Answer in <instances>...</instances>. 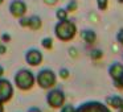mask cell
<instances>
[{
    "label": "cell",
    "mask_w": 123,
    "mask_h": 112,
    "mask_svg": "<svg viewBox=\"0 0 123 112\" xmlns=\"http://www.w3.org/2000/svg\"><path fill=\"white\" fill-rule=\"evenodd\" d=\"M122 80H123V77H122Z\"/></svg>",
    "instance_id": "34"
},
{
    "label": "cell",
    "mask_w": 123,
    "mask_h": 112,
    "mask_svg": "<svg viewBox=\"0 0 123 112\" xmlns=\"http://www.w3.org/2000/svg\"><path fill=\"white\" fill-rule=\"evenodd\" d=\"M117 40H118V42H119V44H122V42H123V29H120L119 32H118V34H117Z\"/></svg>",
    "instance_id": "21"
},
{
    "label": "cell",
    "mask_w": 123,
    "mask_h": 112,
    "mask_svg": "<svg viewBox=\"0 0 123 112\" xmlns=\"http://www.w3.org/2000/svg\"><path fill=\"white\" fill-rule=\"evenodd\" d=\"M3 74H4V69H3L1 66H0V78L3 77Z\"/></svg>",
    "instance_id": "27"
},
{
    "label": "cell",
    "mask_w": 123,
    "mask_h": 112,
    "mask_svg": "<svg viewBox=\"0 0 123 112\" xmlns=\"http://www.w3.org/2000/svg\"><path fill=\"white\" fill-rule=\"evenodd\" d=\"M69 54H70V57L75 58V57H77V49H75V48H70L69 49Z\"/></svg>",
    "instance_id": "22"
},
{
    "label": "cell",
    "mask_w": 123,
    "mask_h": 112,
    "mask_svg": "<svg viewBox=\"0 0 123 112\" xmlns=\"http://www.w3.org/2000/svg\"><path fill=\"white\" fill-rule=\"evenodd\" d=\"M0 112H4V107H3V103H0Z\"/></svg>",
    "instance_id": "28"
},
{
    "label": "cell",
    "mask_w": 123,
    "mask_h": 112,
    "mask_svg": "<svg viewBox=\"0 0 123 112\" xmlns=\"http://www.w3.org/2000/svg\"><path fill=\"white\" fill-rule=\"evenodd\" d=\"M68 13H69V12H68L66 9L60 8V9H57V12H56V17L58 20H65V19H68Z\"/></svg>",
    "instance_id": "15"
},
{
    "label": "cell",
    "mask_w": 123,
    "mask_h": 112,
    "mask_svg": "<svg viewBox=\"0 0 123 112\" xmlns=\"http://www.w3.org/2000/svg\"><path fill=\"white\" fill-rule=\"evenodd\" d=\"M75 112H111V109L107 104H103L97 100H90L75 108Z\"/></svg>",
    "instance_id": "4"
},
{
    "label": "cell",
    "mask_w": 123,
    "mask_h": 112,
    "mask_svg": "<svg viewBox=\"0 0 123 112\" xmlns=\"http://www.w3.org/2000/svg\"><path fill=\"white\" fill-rule=\"evenodd\" d=\"M122 45H123V42H122Z\"/></svg>",
    "instance_id": "35"
},
{
    "label": "cell",
    "mask_w": 123,
    "mask_h": 112,
    "mask_svg": "<svg viewBox=\"0 0 123 112\" xmlns=\"http://www.w3.org/2000/svg\"><path fill=\"white\" fill-rule=\"evenodd\" d=\"M61 112H75V107L72 104H64L61 107Z\"/></svg>",
    "instance_id": "18"
},
{
    "label": "cell",
    "mask_w": 123,
    "mask_h": 112,
    "mask_svg": "<svg viewBox=\"0 0 123 112\" xmlns=\"http://www.w3.org/2000/svg\"><path fill=\"white\" fill-rule=\"evenodd\" d=\"M102 57H103V51L99 50V49H93L90 51V58L94 59V61H99Z\"/></svg>",
    "instance_id": "13"
},
{
    "label": "cell",
    "mask_w": 123,
    "mask_h": 112,
    "mask_svg": "<svg viewBox=\"0 0 123 112\" xmlns=\"http://www.w3.org/2000/svg\"><path fill=\"white\" fill-rule=\"evenodd\" d=\"M13 96V87L8 79L0 78V103H6Z\"/></svg>",
    "instance_id": "7"
},
{
    "label": "cell",
    "mask_w": 123,
    "mask_h": 112,
    "mask_svg": "<svg viewBox=\"0 0 123 112\" xmlns=\"http://www.w3.org/2000/svg\"><path fill=\"white\" fill-rule=\"evenodd\" d=\"M118 112H123V108H119V109H118Z\"/></svg>",
    "instance_id": "29"
},
{
    "label": "cell",
    "mask_w": 123,
    "mask_h": 112,
    "mask_svg": "<svg viewBox=\"0 0 123 112\" xmlns=\"http://www.w3.org/2000/svg\"><path fill=\"white\" fill-rule=\"evenodd\" d=\"M77 33V27L73 21L65 19V20H58V22L54 27V34L58 40L61 41H70L74 38Z\"/></svg>",
    "instance_id": "1"
},
{
    "label": "cell",
    "mask_w": 123,
    "mask_h": 112,
    "mask_svg": "<svg viewBox=\"0 0 123 112\" xmlns=\"http://www.w3.org/2000/svg\"><path fill=\"white\" fill-rule=\"evenodd\" d=\"M77 7H78L77 1H75V0H70V3L66 6V8H65V9H66L68 12H74L75 9H77Z\"/></svg>",
    "instance_id": "17"
},
{
    "label": "cell",
    "mask_w": 123,
    "mask_h": 112,
    "mask_svg": "<svg viewBox=\"0 0 123 112\" xmlns=\"http://www.w3.org/2000/svg\"><path fill=\"white\" fill-rule=\"evenodd\" d=\"M36 82L44 90H49V88L54 87L57 82V77L54 74L53 70L50 69H43L37 73V77H36Z\"/></svg>",
    "instance_id": "3"
},
{
    "label": "cell",
    "mask_w": 123,
    "mask_h": 112,
    "mask_svg": "<svg viewBox=\"0 0 123 112\" xmlns=\"http://www.w3.org/2000/svg\"><path fill=\"white\" fill-rule=\"evenodd\" d=\"M43 53L38 49H29L25 54V61L31 66H38L43 62Z\"/></svg>",
    "instance_id": "9"
},
{
    "label": "cell",
    "mask_w": 123,
    "mask_h": 112,
    "mask_svg": "<svg viewBox=\"0 0 123 112\" xmlns=\"http://www.w3.org/2000/svg\"><path fill=\"white\" fill-rule=\"evenodd\" d=\"M35 82H36V77L33 75V73L31 70L21 69L15 75V84H16L17 88H20L23 91L31 90L35 84Z\"/></svg>",
    "instance_id": "2"
},
{
    "label": "cell",
    "mask_w": 123,
    "mask_h": 112,
    "mask_svg": "<svg viewBox=\"0 0 123 112\" xmlns=\"http://www.w3.org/2000/svg\"><path fill=\"white\" fill-rule=\"evenodd\" d=\"M7 51V48L4 45H1V44H0V54H4Z\"/></svg>",
    "instance_id": "26"
},
{
    "label": "cell",
    "mask_w": 123,
    "mask_h": 112,
    "mask_svg": "<svg viewBox=\"0 0 123 112\" xmlns=\"http://www.w3.org/2000/svg\"><path fill=\"white\" fill-rule=\"evenodd\" d=\"M41 46H43L44 49H52L53 48V40H52L50 37H46V38H43V41H41Z\"/></svg>",
    "instance_id": "14"
},
{
    "label": "cell",
    "mask_w": 123,
    "mask_h": 112,
    "mask_svg": "<svg viewBox=\"0 0 123 112\" xmlns=\"http://www.w3.org/2000/svg\"><path fill=\"white\" fill-rule=\"evenodd\" d=\"M28 112H43L40 108H37V107H32V108L28 109Z\"/></svg>",
    "instance_id": "24"
},
{
    "label": "cell",
    "mask_w": 123,
    "mask_h": 112,
    "mask_svg": "<svg viewBox=\"0 0 123 112\" xmlns=\"http://www.w3.org/2000/svg\"><path fill=\"white\" fill-rule=\"evenodd\" d=\"M58 74H60V78H62V79H66V78H69V74H70V73H69V70H68V69H61Z\"/></svg>",
    "instance_id": "20"
},
{
    "label": "cell",
    "mask_w": 123,
    "mask_h": 112,
    "mask_svg": "<svg viewBox=\"0 0 123 112\" xmlns=\"http://www.w3.org/2000/svg\"><path fill=\"white\" fill-rule=\"evenodd\" d=\"M9 12H11L12 16L15 17H23L27 12V4L23 1V0H13L9 4Z\"/></svg>",
    "instance_id": "8"
},
{
    "label": "cell",
    "mask_w": 123,
    "mask_h": 112,
    "mask_svg": "<svg viewBox=\"0 0 123 112\" xmlns=\"http://www.w3.org/2000/svg\"><path fill=\"white\" fill-rule=\"evenodd\" d=\"M106 104L110 108H114V109L122 108V96H118V95L109 96V98H106Z\"/></svg>",
    "instance_id": "10"
},
{
    "label": "cell",
    "mask_w": 123,
    "mask_h": 112,
    "mask_svg": "<svg viewBox=\"0 0 123 112\" xmlns=\"http://www.w3.org/2000/svg\"><path fill=\"white\" fill-rule=\"evenodd\" d=\"M0 44H1V38H0Z\"/></svg>",
    "instance_id": "33"
},
{
    "label": "cell",
    "mask_w": 123,
    "mask_h": 112,
    "mask_svg": "<svg viewBox=\"0 0 123 112\" xmlns=\"http://www.w3.org/2000/svg\"><path fill=\"white\" fill-rule=\"evenodd\" d=\"M3 3H4V0H0V6H1Z\"/></svg>",
    "instance_id": "30"
},
{
    "label": "cell",
    "mask_w": 123,
    "mask_h": 112,
    "mask_svg": "<svg viewBox=\"0 0 123 112\" xmlns=\"http://www.w3.org/2000/svg\"><path fill=\"white\" fill-rule=\"evenodd\" d=\"M57 1H58V0H44V3L48 4V6H54Z\"/></svg>",
    "instance_id": "23"
},
{
    "label": "cell",
    "mask_w": 123,
    "mask_h": 112,
    "mask_svg": "<svg viewBox=\"0 0 123 112\" xmlns=\"http://www.w3.org/2000/svg\"><path fill=\"white\" fill-rule=\"evenodd\" d=\"M118 1H119V3H123V0H118Z\"/></svg>",
    "instance_id": "31"
},
{
    "label": "cell",
    "mask_w": 123,
    "mask_h": 112,
    "mask_svg": "<svg viewBox=\"0 0 123 112\" xmlns=\"http://www.w3.org/2000/svg\"><path fill=\"white\" fill-rule=\"evenodd\" d=\"M81 37H82V40L85 41L86 44H89V45H91V44H94L97 41L95 32H94V30H90V29L82 30V32H81Z\"/></svg>",
    "instance_id": "11"
},
{
    "label": "cell",
    "mask_w": 123,
    "mask_h": 112,
    "mask_svg": "<svg viewBox=\"0 0 123 112\" xmlns=\"http://www.w3.org/2000/svg\"><path fill=\"white\" fill-rule=\"evenodd\" d=\"M46 103L52 108H61L65 104V94L60 88H53L46 95Z\"/></svg>",
    "instance_id": "5"
},
{
    "label": "cell",
    "mask_w": 123,
    "mask_h": 112,
    "mask_svg": "<svg viewBox=\"0 0 123 112\" xmlns=\"http://www.w3.org/2000/svg\"><path fill=\"white\" fill-rule=\"evenodd\" d=\"M122 108H123V98H122Z\"/></svg>",
    "instance_id": "32"
},
{
    "label": "cell",
    "mask_w": 123,
    "mask_h": 112,
    "mask_svg": "<svg viewBox=\"0 0 123 112\" xmlns=\"http://www.w3.org/2000/svg\"><path fill=\"white\" fill-rule=\"evenodd\" d=\"M97 6H98L99 11H105V9H107L109 0H97Z\"/></svg>",
    "instance_id": "16"
},
{
    "label": "cell",
    "mask_w": 123,
    "mask_h": 112,
    "mask_svg": "<svg viewBox=\"0 0 123 112\" xmlns=\"http://www.w3.org/2000/svg\"><path fill=\"white\" fill-rule=\"evenodd\" d=\"M41 25H43V21H41V19L38 16L29 17V25H28V28H31L32 30H38L41 28Z\"/></svg>",
    "instance_id": "12"
},
{
    "label": "cell",
    "mask_w": 123,
    "mask_h": 112,
    "mask_svg": "<svg viewBox=\"0 0 123 112\" xmlns=\"http://www.w3.org/2000/svg\"><path fill=\"white\" fill-rule=\"evenodd\" d=\"M19 24H20V27H23V28H27L28 25H29V19L28 17H20V21H19Z\"/></svg>",
    "instance_id": "19"
},
{
    "label": "cell",
    "mask_w": 123,
    "mask_h": 112,
    "mask_svg": "<svg viewBox=\"0 0 123 112\" xmlns=\"http://www.w3.org/2000/svg\"><path fill=\"white\" fill-rule=\"evenodd\" d=\"M109 74H110V77L112 78V80H114L115 87H117V88H122V90H123V80H122V77H123V65L119 63V62H114V63L109 67Z\"/></svg>",
    "instance_id": "6"
},
{
    "label": "cell",
    "mask_w": 123,
    "mask_h": 112,
    "mask_svg": "<svg viewBox=\"0 0 123 112\" xmlns=\"http://www.w3.org/2000/svg\"><path fill=\"white\" fill-rule=\"evenodd\" d=\"M9 40H11V37H9L8 34H3V36H1V41H6V42H8Z\"/></svg>",
    "instance_id": "25"
}]
</instances>
